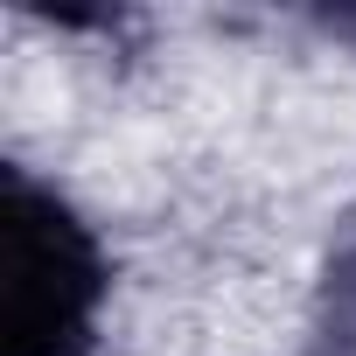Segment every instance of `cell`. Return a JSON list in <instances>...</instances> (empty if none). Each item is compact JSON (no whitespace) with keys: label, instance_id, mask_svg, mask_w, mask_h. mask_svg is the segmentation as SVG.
<instances>
[{"label":"cell","instance_id":"1","mask_svg":"<svg viewBox=\"0 0 356 356\" xmlns=\"http://www.w3.org/2000/svg\"><path fill=\"white\" fill-rule=\"evenodd\" d=\"M105 280L98 231L56 189L0 175V356H91Z\"/></svg>","mask_w":356,"mask_h":356}]
</instances>
